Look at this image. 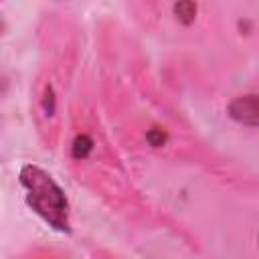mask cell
<instances>
[{
  "mask_svg": "<svg viewBox=\"0 0 259 259\" xmlns=\"http://www.w3.org/2000/svg\"><path fill=\"white\" fill-rule=\"evenodd\" d=\"M20 184L26 192V204L55 231L69 233V202L63 188L53 180L49 172L34 164L20 168Z\"/></svg>",
  "mask_w": 259,
  "mask_h": 259,
  "instance_id": "1",
  "label": "cell"
},
{
  "mask_svg": "<svg viewBox=\"0 0 259 259\" xmlns=\"http://www.w3.org/2000/svg\"><path fill=\"white\" fill-rule=\"evenodd\" d=\"M229 113L233 119H237L243 125L255 127L257 125V97L255 95H243L231 101Z\"/></svg>",
  "mask_w": 259,
  "mask_h": 259,
  "instance_id": "2",
  "label": "cell"
},
{
  "mask_svg": "<svg viewBox=\"0 0 259 259\" xmlns=\"http://www.w3.org/2000/svg\"><path fill=\"white\" fill-rule=\"evenodd\" d=\"M174 12H176V16L180 20L190 22L192 16H194V4H192V0H178L176 6H174Z\"/></svg>",
  "mask_w": 259,
  "mask_h": 259,
  "instance_id": "3",
  "label": "cell"
},
{
  "mask_svg": "<svg viewBox=\"0 0 259 259\" xmlns=\"http://www.w3.org/2000/svg\"><path fill=\"white\" fill-rule=\"evenodd\" d=\"M89 150H91V140L87 136H77L75 142H73V156L75 158H85Z\"/></svg>",
  "mask_w": 259,
  "mask_h": 259,
  "instance_id": "4",
  "label": "cell"
}]
</instances>
